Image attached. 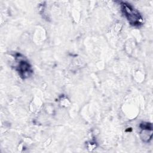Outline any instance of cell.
I'll return each instance as SVG.
<instances>
[{
    "instance_id": "1",
    "label": "cell",
    "mask_w": 153,
    "mask_h": 153,
    "mask_svg": "<svg viewBox=\"0 0 153 153\" xmlns=\"http://www.w3.org/2000/svg\"><path fill=\"white\" fill-rule=\"evenodd\" d=\"M121 10L129 24L134 27H140L143 24V19L137 10L130 4L120 2Z\"/></svg>"
},
{
    "instance_id": "2",
    "label": "cell",
    "mask_w": 153,
    "mask_h": 153,
    "mask_svg": "<svg viewBox=\"0 0 153 153\" xmlns=\"http://www.w3.org/2000/svg\"><path fill=\"white\" fill-rule=\"evenodd\" d=\"M17 66L16 69L19 74V75L23 79L29 78L32 74L33 71L30 63L20 54H17L16 56Z\"/></svg>"
},
{
    "instance_id": "3",
    "label": "cell",
    "mask_w": 153,
    "mask_h": 153,
    "mask_svg": "<svg viewBox=\"0 0 153 153\" xmlns=\"http://www.w3.org/2000/svg\"><path fill=\"white\" fill-rule=\"evenodd\" d=\"M140 137L144 142H149L152 136V126L151 123L142 122L140 124Z\"/></svg>"
}]
</instances>
